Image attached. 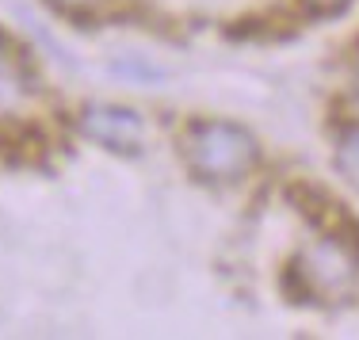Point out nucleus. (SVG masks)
Masks as SVG:
<instances>
[{
	"label": "nucleus",
	"instance_id": "nucleus-1",
	"mask_svg": "<svg viewBox=\"0 0 359 340\" xmlns=\"http://www.w3.org/2000/svg\"><path fill=\"white\" fill-rule=\"evenodd\" d=\"M187 161L203 180H241L256 165V138L237 123H195L187 130Z\"/></svg>",
	"mask_w": 359,
	"mask_h": 340
},
{
	"label": "nucleus",
	"instance_id": "nucleus-2",
	"mask_svg": "<svg viewBox=\"0 0 359 340\" xmlns=\"http://www.w3.org/2000/svg\"><path fill=\"white\" fill-rule=\"evenodd\" d=\"M355 268H359V260H355L352 245L340 241V237H318L310 249H302V257L294 264L298 279L313 294H340L355 279Z\"/></svg>",
	"mask_w": 359,
	"mask_h": 340
},
{
	"label": "nucleus",
	"instance_id": "nucleus-3",
	"mask_svg": "<svg viewBox=\"0 0 359 340\" xmlns=\"http://www.w3.org/2000/svg\"><path fill=\"white\" fill-rule=\"evenodd\" d=\"M81 130L92 142L118 153H134L142 146V118L130 107H111V104H92L81 111Z\"/></svg>",
	"mask_w": 359,
	"mask_h": 340
},
{
	"label": "nucleus",
	"instance_id": "nucleus-4",
	"mask_svg": "<svg viewBox=\"0 0 359 340\" xmlns=\"http://www.w3.org/2000/svg\"><path fill=\"white\" fill-rule=\"evenodd\" d=\"M35 100V76L8 42H0V118H15Z\"/></svg>",
	"mask_w": 359,
	"mask_h": 340
},
{
	"label": "nucleus",
	"instance_id": "nucleus-5",
	"mask_svg": "<svg viewBox=\"0 0 359 340\" xmlns=\"http://www.w3.org/2000/svg\"><path fill=\"white\" fill-rule=\"evenodd\" d=\"M340 165L359 180V134H352V138L344 142V149H340Z\"/></svg>",
	"mask_w": 359,
	"mask_h": 340
},
{
	"label": "nucleus",
	"instance_id": "nucleus-6",
	"mask_svg": "<svg viewBox=\"0 0 359 340\" xmlns=\"http://www.w3.org/2000/svg\"><path fill=\"white\" fill-rule=\"evenodd\" d=\"M306 4L321 8V12H332V8H340V4H344V0H306Z\"/></svg>",
	"mask_w": 359,
	"mask_h": 340
},
{
	"label": "nucleus",
	"instance_id": "nucleus-7",
	"mask_svg": "<svg viewBox=\"0 0 359 340\" xmlns=\"http://www.w3.org/2000/svg\"><path fill=\"white\" fill-rule=\"evenodd\" d=\"M62 8H92V4H100V0H57Z\"/></svg>",
	"mask_w": 359,
	"mask_h": 340
}]
</instances>
